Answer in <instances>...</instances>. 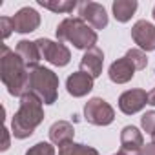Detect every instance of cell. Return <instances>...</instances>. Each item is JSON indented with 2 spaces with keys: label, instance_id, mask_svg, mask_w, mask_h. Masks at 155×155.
Instances as JSON below:
<instances>
[{
  "label": "cell",
  "instance_id": "cell-1",
  "mask_svg": "<svg viewBox=\"0 0 155 155\" xmlns=\"http://www.w3.org/2000/svg\"><path fill=\"white\" fill-rule=\"evenodd\" d=\"M29 73L31 69L24 64V60L17 55V51L9 49L2 44V55H0V79L8 88L9 95L24 97L29 93Z\"/></svg>",
  "mask_w": 155,
  "mask_h": 155
},
{
  "label": "cell",
  "instance_id": "cell-2",
  "mask_svg": "<svg viewBox=\"0 0 155 155\" xmlns=\"http://www.w3.org/2000/svg\"><path fill=\"white\" fill-rule=\"evenodd\" d=\"M42 120H44L42 101L37 95L28 93L20 99V106L11 119V133L17 139H28L33 135V131L40 126Z\"/></svg>",
  "mask_w": 155,
  "mask_h": 155
},
{
  "label": "cell",
  "instance_id": "cell-3",
  "mask_svg": "<svg viewBox=\"0 0 155 155\" xmlns=\"http://www.w3.org/2000/svg\"><path fill=\"white\" fill-rule=\"evenodd\" d=\"M57 38H58V42H69L77 49L88 51V49L95 48L99 35L81 17H68L57 26Z\"/></svg>",
  "mask_w": 155,
  "mask_h": 155
},
{
  "label": "cell",
  "instance_id": "cell-4",
  "mask_svg": "<svg viewBox=\"0 0 155 155\" xmlns=\"http://www.w3.org/2000/svg\"><path fill=\"white\" fill-rule=\"evenodd\" d=\"M29 93L37 95L42 104H55L58 97V77L53 69L38 66L29 73Z\"/></svg>",
  "mask_w": 155,
  "mask_h": 155
},
{
  "label": "cell",
  "instance_id": "cell-5",
  "mask_svg": "<svg viewBox=\"0 0 155 155\" xmlns=\"http://www.w3.org/2000/svg\"><path fill=\"white\" fill-rule=\"evenodd\" d=\"M84 119L93 126H108L115 120V110L101 97H93L84 106Z\"/></svg>",
  "mask_w": 155,
  "mask_h": 155
},
{
  "label": "cell",
  "instance_id": "cell-6",
  "mask_svg": "<svg viewBox=\"0 0 155 155\" xmlns=\"http://www.w3.org/2000/svg\"><path fill=\"white\" fill-rule=\"evenodd\" d=\"M37 46H38V51H40V57L44 60H48L49 64L57 66V68H64L69 64L71 60V51L68 46H64L62 42H53L49 38H37L35 40Z\"/></svg>",
  "mask_w": 155,
  "mask_h": 155
},
{
  "label": "cell",
  "instance_id": "cell-7",
  "mask_svg": "<svg viewBox=\"0 0 155 155\" xmlns=\"http://www.w3.org/2000/svg\"><path fill=\"white\" fill-rule=\"evenodd\" d=\"M79 17L91 26L93 29H104L108 26V13L106 8L99 2H91V0H86V2L79 4Z\"/></svg>",
  "mask_w": 155,
  "mask_h": 155
},
{
  "label": "cell",
  "instance_id": "cell-8",
  "mask_svg": "<svg viewBox=\"0 0 155 155\" xmlns=\"http://www.w3.org/2000/svg\"><path fill=\"white\" fill-rule=\"evenodd\" d=\"M131 38L142 51H155V26L148 20H137L131 28Z\"/></svg>",
  "mask_w": 155,
  "mask_h": 155
},
{
  "label": "cell",
  "instance_id": "cell-9",
  "mask_svg": "<svg viewBox=\"0 0 155 155\" xmlns=\"http://www.w3.org/2000/svg\"><path fill=\"white\" fill-rule=\"evenodd\" d=\"M144 148V139L139 128L124 126L120 131V150L119 155H140Z\"/></svg>",
  "mask_w": 155,
  "mask_h": 155
},
{
  "label": "cell",
  "instance_id": "cell-10",
  "mask_svg": "<svg viewBox=\"0 0 155 155\" xmlns=\"http://www.w3.org/2000/svg\"><path fill=\"white\" fill-rule=\"evenodd\" d=\"M148 104V93L140 88L128 90L119 97V110L124 115H133L139 113L144 106Z\"/></svg>",
  "mask_w": 155,
  "mask_h": 155
},
{
  "label": "cell",
  "instance_id": "cell-11",
  "mask_svg": "<svg viewBox=\"0 0 155 155\" xmlns=\"http://www.w3.org/2000/svg\"><path fill=\"white\" fill-rule=\"evenodd\" d=\"M13 26H15V31L17 33H33L35 29H38L40 26V15L37 9L33 8H22L18 9L15 15H13Z\"/></svg>",
  "mask_w": 155,
  "mask_h": 155
},
{
  "label": "cell",
  "instance_id": "cell-12",
  "mask_svg": "<svg viewBox=\"0 0 155 155\" xmlns=\"http://www.w3.org/2000/svg\"><path fill=\"white\" fill-rule=\"evenodd\" d=\"M93 77H90L88 73L84 71H77V73H71L66 81V90L71 97L75 99H81V97H86L91 90H93Z\"/></svg>",
  "mask_w": 155,
  "mask_h": 155
},
{
  "label": "cell",
  "instance_id": "cell-13",
  "mask_svg": "<svg viewBox=\"0 0 155 155\" xmlns=\"http://www.w3.org/2000/svg\"><path fill=\"white\" fill-rule=\"evenodd\" d=\"M102 66H104V53L101 48H91L84 53V57L81 58V71L88 73L90 77L97 79L102 75Z\"/></svg>",
  "mask_w": 155,
  "mask_h": 155
},
{
  "label": "cell",
  "instance_id": "cell-14",
  "mask_svg": "<svg viewBox=\"0 0 155 155\" xmlns=\"http://www.w3.org/2000/svg\"><path fill=\"white\" fill-rule=\"evenodd\" d=\"M135 66L126 58H117L115 62H111L110 69H108V77H110V81L115 82V84H126L133 79V75H135Z\"/></svg>",
  "mask_w": 155,
  "mask_h": 155
},
{
  "label": "cell",
  "instance_id": "cell-15",
  "mask_svg": "<svg viewBox=\"0 0 155 155\" xmlns=\"http://www.w3.org/2000/svg\"><path fill=\"white\" fill-rule=\"evenodd\" d=\"M73 137H75V128L68 120H57L49 128V139L58 148L68 144V142H73Z\"/></svg>",
  "mask_w": 155,
  "mask_h": 155
},
{
  "label": "cell",
  "instance_id": "cell-16",
  "mask_svg": "<svg viewBox=\"0 0 155 155\" xmlns=\"http://www.w3.org/2000/svg\"><path fill=\"white\" fill-rule=\"evenodd\" d=\"M17 55L24 60V64L33 69V68H38V62H40V51H38V46L37 42H31V40H20L15 48Z\"/></svg>",
  "mask_w": 155,
  "mask_h": 155
},
{
  "label": "cell",
  "instance_id": "cell-17",
  "mask_svg": "<svg viewBox=\"0 0 155 155\" xmlns=\"http://www.w3.org/2000/svg\"><path fill=\"white\" fill-rule=\"evenodd\" d=\"M139 4H137V0H115V2L111 4V11H113V17L117 22H128L135 11H137Z\"/></svg>",
  "mask_w": 155,
  "mask_h": 155
},
{
  "label": "cell",
  "instance_id": "cell-18",
  "mask_svg": "<svg viewBox=\"0 0 155 155\" xmlns=\"http://www.w3.org/2000/svg\"><path fill=\"white\" fill-rule=\"evenodd\" d=\"M38 6L53 13H71L77 8L75 0H38Z\"/></svg>",
  "mask_w": 155,
  "mask_h": 155
},
{
  "label": "cell",
  "instance_id": "cell-19",
  "mask_svg": "<svg viewBox=\"0 0 155 155\" xmlns=\"http://www.w3.org/2000/svg\"><path fill=\"white\" fill-rule=\"evenodd\" d=\"M58 155H101L95 148L79 144V142H68L58 148Z\"/></svg>",
  "mask_w": 155,
  "mask_h": 155
},
{
  "label": "cell",
  "instance_id": "cell-20",
  "mask_svg": "<svg viewBox=\"0 0 155 155\" xmlns=\"http://www.w3.org/2000/svg\"><path fill=\"white\" fill-rule=\"evenodd\" d=\"M124 57L135 66V69H144V68L148 66V57H146V53H144L142 49H139V48H131V49H128Z\"/></svg>",
  "mask_w": 155,
  "mask_h": 155
},
{
  "label": "cell",
  "instance_id": "cell-21",
  "mask_svg": "<svg viewBox=\"0 0 155 155\" xmlns=\"http://www.w3.org/2000/svg\"><path fill=\"white\" fill-rule=\"evenodd\" d=\"M26 155H55V146L49 144V142H37L35 146H31Z\"/></svg>",
  "mask_w": 155,
  "mask_h": 155
},
{
  "label": "cell",
  "instance_id": "cell-22",
  "mask_svg": "<svg viewBox=\"0 0 155 155\" xmlns=\"http://www.w3.org/2000/svg\"><path fill=\"white\" fill-rule=\"evenodd\" d=\"M140 126H142V130H144L146 133H150V135L155 131V110L146 111V113L140 117Z\"/></svg>",
  "mask_w": 155,
  "mask_h": 155
},
{
  "label": "cell",
  "instance_id": "cell-23",
  "mask_svg": "<svg viewBox=\"0 0 155 155\" xmlns=\"http://www.w3.org/2000/svg\"><path fill=\"white\" fill-rule=\"evenodd\" d=\"M0 29H2V38L6 40L13 31H15V26H13V17H2L0 18Z\"/></svg>",
  "mask_w": 155,
  "mask_h": 155
},
{
  "label": "cell",
  "instance_id": "cell-24",
  "mask_svg": "<svg viewBox=\"0 0 155 155\" xmlns=\"http://www.w3.org/2000/svg\"><path fill=\"white\" fill-rule=\"evenodd\" d=\"M9 130L8 128H2V146H0V150L2 151H6L8 148H9Z\"/></svg>",
  "mask_w": 155,
  "mask_h": 155
},
{
  "label": "cell",
  "instance_id": "cell-25",
  "mask_svg": "<svg viewBox=\"0 0 155 155\" xmlns=\"http://www.w3.org/2000/svg\"><path fill=\"white\" fill-rule=\"evenodd\" d=\"M140 155H155V142L144 144V148H142V153H140Z\"/></svg>",
  "mask_w": 155,
  "mask_h": 155
},
{
  "label": "cell",
  "instance_id": "cell-26",
  "mask_svg": "<svg viewBox=\"0 0 155 155\" xmlns=\"http://www.w3.org/2000/svg\"><path fill=\"white\" fill-rule=\"evenodd\" d=\"M148 104L150 106H155V88L148 93Z\"/></svg>",
  "mask_w": 155,
  "mask_h": 155
},
{
  "label": "cell",
  "instance_id": "cell-27",
  "mask_svg": "<svg viewBox=\"0 0 155 155\" xmlns=\"http://www.w3.org/2000/svg\"><path fill=\"white\" fill-rule=\"evenodd\" d=\"M151 142H155V131L151 133Z\"/></svg>",
  "mask_w": 155,
  "mask_h": 155
},
{
  "label": "cell",
  "instance_id": "cell-28",
  "mask_svg": "<svg viewBox=\"0 0 155 155\" xmlns=\"http://www.w3.org/2000/svg\"><path fill=\"white\" fill-rule=\"evenodd\" d=\"M151 15H153V20H155V6H153V11H151Z\"/></svg>",
  "mask_w": 155,
  "mask_h": 155
},
{
  "label": "cell",
  "instance_id": "cell-29",
  "mask_svg": "<svg viewBox=\"0 0 155 155\" xmlns=\"http://www.w3.org/2000/svg\"><path fill=\"white\" fill-rule=\"evenodd\" d=\"M115 155H119V153H115Z\"/></svg>",
  "mask_w": 155,
  "mask_h": 155
}]
</instances>
